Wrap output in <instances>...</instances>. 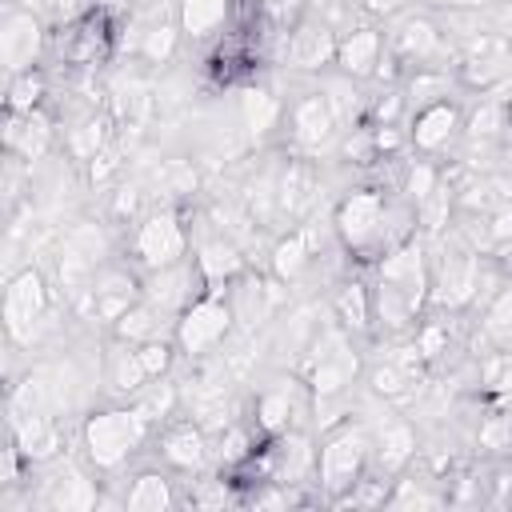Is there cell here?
<instances>
[{
  "label": "cell",
  "instance_id": "cell-1",
  "mask_svg": "<svg viewBox=\"0 0 512 512\" xmlns=\"http://www.w3.org/2000/svg\"><path fill=\"white\" fill-rule=\"evenodd\" d=\"M88 444H92V456L100 464H120L136 444V416H128V412L96 416L88 424Z\"/></svg>",
  "mask_w": 512,
  "mask_h": 512
},
{
  "label": "cell",
  "instance_id": "cell-2",
  "mask_svg": "<svg viewBox=\"0 0 512 512\" xmlns=\"http://www.w3.org/2000/svg\"><path fill=\"white\" fill-rule=\"evenodd\" d=\"M224 324H228V312H224V308H216V304H200V308L188 316V324H184V340H188V348L200 352L204 344H212V340L224 332Z\"/></svg>",
  "mask_w": 512,
  "mask_h": 512
},
{
  "label": "cell",
  "instance_id": "cell-3",
  "mask_svg": "<svg viewBox=\"0 0 512 512\" xmlns=\"http://www.w3.org/2000/svg\"><path fill=\"white\" fill-rule=\"evenodd\" d=\"M144 256L148 260H168L176 248H180V236H176V228H172V220H152L148 224V232H144Z\"/></svg>",
  "mask_w": 512,
  "mask_h": 512
},
{
  "label": "cell",
  "instance_id": "cell-4",
  "mask_svg": "<svg viewBox=\"0 0 512 512\" xmlns=\"http://www.w3.org/2000/svg\"><path fill=\"white\" fill-rule=\"evenodd\" d=\"M128 504H132V508H160V504H168V488H164V480L144 476V480L136 484V492L128 496Z\"/></svg>",
  "mask_w": 512,
  "mask_h": 512
},
{
  "label": "cell",
  "instance_id": "cell-5",
  "mask_svg": "<svg viewBox=\"0 0 512 512\" xmlns=\"http://www.w3.org/2000/svg\"><path fill=\"white\" fill-rule=\"evenodd\" d=\"M220 12H224V0H188V28L204 32Z\"/></svg>",
  "mask_w": 512,
  "mask_h": 512
},
{
  "label": "cell",
  "instance_id": "cell-6",
  "mask_svg": "<svg viewBox=\"0 0 512 512\" xmlns=\"http://www.w3.org/2000/svg\"><path fill=\"white\" fill-rule=\"evenodd\" d=\"M168 456H172L176 464H196V460H200V436H196V432L172 436V440H168Z\"/></svg>",
  "mask_w": 512,
  "mask_h": 512
}]
</instances>
